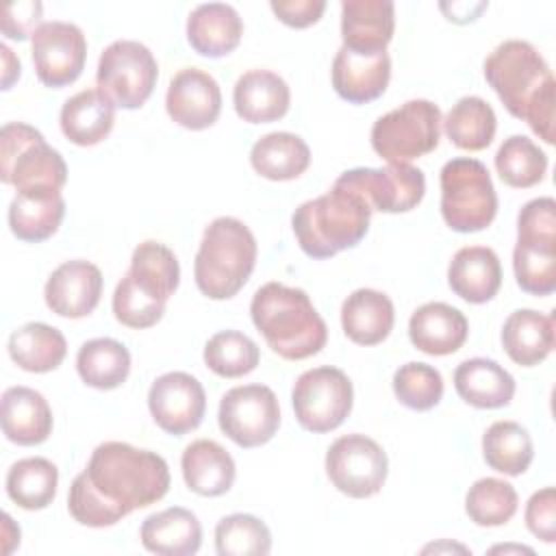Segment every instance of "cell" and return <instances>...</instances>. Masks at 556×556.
<instances>
[{
    "label": "cell",
    "mask_w": 556,
    "mask_h": 556,
    "mask_svg": "<svg viewBox=\"0 0 556 556\" xmlns=\"http://www.w3.org/2000/svg\"><path fill=\"white\" fill-rule=\"evenodd\" d=\"M141 545L159 556H191L202 545V526L198 517L182 508L172 506L146 517L139 530Z\"/></svg>",
    "instance_id": "obj_28"
},
{
    "label": "cell",
    "mask_w": 556,
    "mask_h": 556,
    "mask_svg": "<svg viewBox=\"0 0 556 556\" xmlns=\"http://www.w3.org/2000/svg\"><path fill=\"white\" fill-rule=\"evenodd\" d=\"M491 554H508V552H517V554H534L530 547H523V545H495L489 549Z\"/></svg>",
    "instance_id": "obj_52"
},
{
    "label": "cell",
    "mask_w": 556,
    "mask_h": 556,
    "mask_svg": "<svg viewBox=\"0 0 556 556\" xmlns=\"http://www.w3.org/2000/svg\"><path fill=\"white\" fill-rule=\"evenodd\" d=\"M371 213L358 193L332 185L328 193L302 202L291 226L306 256L330 258L365 239Z\"/></svg>",
    "instance_id": "obj_4"
},
{
    "label": "cell",
    "mask_w": 556,
    "mask_h": 556,
    "mask_svg": "<svg viewBox=\"0 0 556 556\" xmlns=\"http://www.w3.org/2000/svg\"><path fill=\"white\" fill-rule=\"evenodd\" d=\"M526 526L543 543L556 541V491L545 486L530 495L526 504Z\"/></svg>",
    "instance_id": "obj_47"
},
{
    "label": "cell",
    "mask_w": 556,
    "mask_h": 556,
    "mask_svg": "<svg viewBox=\"0 0 556 556\" xmlns=\"http://www.w3.org/2000/svg\"><path fill=\"white\" fill-rule=\"evenodd\" d=\"M243 37V22L232 4L206 2L198 4L187 17L189 46L208 59L230 54Z\"/></svg>",
    "instance_id": "obj_24"
},
{
    "label": "cell",
    "mask_w": 556,
    "mask_h": 556,
    "mask_svg": "<svg viewBox=\"0 0 556 556\" xmlns=\"http://www.w3.org/2000/svg\"><path fill=\"white\" fill-rule=\"evenodd\" d=\"M159 65L148 46L135 39H117L104 48L98 61V89L122 109H139L152 96Z\"/></svg>",
    "instance_id": "obj_9"
},
{
    "label": "cell",
    "mask_w": 556,
    "mask_h": 556,
    "mask_svg": "<svg viewBox=\"0 0 556 556\" xmlns=\"http://www.w3.org/2000/svg\"><path fill=\"white\" fill-rule=\"evenodd\" d=\"M215 552L219 556H267L271 552V532L254 515H226L215 526Z\"/></svg>",
    "instance_id": "obj_42"
},
{
    "label": "cell",
    "mask_w": 556,
    "mask_h": 556,
    "mask_svg": "<svg viewBox=\"0 0 556 556\" xmlns=\"http://www.w3.org/2000/svg\"><path fill=\"white\" fill-rule=\"evenodd\" d=\"M513 269L521 291L530 295H552L556 291V241L517 239Z\"/></svg>",
    "instance_id": "obj_39"
},
{
    "label": "cell",
    "mask_w": 556,
    "mask_h": 556,
    "mask_svg": "<svg viewBox=\"0 0 556 556\" xmlns=\"http://www.w3.org/2000/svg\"><path fill=\"white\" fill-rule=\"evenodd\" d=\"M443 130L447 139L469 152H478L491 146L495 130H497V117L493 106L482 100L480 96H465L460 98L445 119H441Z\"/></svg>",
    "instance_id": "obj_36"
},
{
    "label": "cell",
    "mask_w": 556,
    "mask_h": 556,
    "mask_svg": "<svg viewBox=\"0 0 556 556\" xmlns=\"http://www.w3.org/2000/svg\"><path fill=\"white\" fill-rule=\"evenodd\" d=\"M41 11L43 4L37 0H22V2H11L2 9L0 15V28L9 39L24 41L26 37H33V33L41 26Z\"/></svg>",
    "instance_id": "obj_48"
},
{
    "label": "cell",
    "mask_w": 556,
    "mask_h": 556,
    "mask_svg": "<svg viewBox=\"0 0 556 556\" xmlns=\"http://www.w3.org/2000/svg\"><path fill=\"white\" fill-rule=\"evenodd\" d=\"M165 109L178 126L204 130L213 126L222 113V89L208 72L185 67L169 80Z\"/></svg>",
    "instance_id": "obj_16"
},
{
    "label": "cell",
    "mask_w": 556,
    "mask_h": 556,
    "mask_svg": "<svg viewBox=\"0 0 556 556\" xmlns=\"http://www.w3.org/2000/svg\"><path fill=\"white\" fill-rule=\"evenodd\" d=\"M180 469L187 489L202 497L228 493L237 476L232 456L213 439L189 443L180 456Z\"/></svg>",
    "instance_id": "obj_26"
},
{
    "label": "cell",
    "mask_w": 556,
    "mask_h": 556,
    "mask_svg": "<svg viewBox=\"0 0 556 556\" xmlns=\"http://www.w3.org/2000/svg\"><path fill=\"white\" fill-rule=\"evenodd\" d=\"M393 393L410 410H430L443 397V378L428 363H406L393 374Z\"/></svg>",
    "instance_id": "obj_44"
},
{
    "label": "cell",
    "mask_w": 556,
    "mask_h": 556,
    "mask_svg": "<svg viewBox=\"0 0 556 556\" xmlns=\"http://www.w3.org/2000/svg\"><path fill=\"white\" fill-rule=\"evenodd\" d=\"M0 424L11 443L39 445L52 432V410L39 391L17 384L2 393Z\"/></svg>",
    "instance_id": "obj_22"
},
{
    "label": "cell",
    "mask_w": 556,
    "mask_h": 556,
    "mask_svg": "<svg viewBox=\"0 0 556 556\" xmlns=\"http://www.w3.org/2000/svg\"><path fill=\"white\" fill-rule=\"evenodd\" d=\"M148 408L161 430L182 437L202 424L206 393L195 376L187 371H167L150 384Z\"/></svg>",
    "instance_id": "obj_15"
},
{
    "label": "cell",
    "mask_w": 556,
    "mask_h": 556,
    "mask_svg": "<svg viewBox=\"0 0 556 556\" xmlns=\"http://www.w3.org/2000/svg\"><path fill=\"white\" fill-rule=\"evenodd\" d=\"M124 278L148 300L167 304L178 289L180 265L167 245L159 241H143L132 250L130 269Z\"/></svg>",
    "instance_id": "obj_29"
},
{
    "label": "cell",
    "mask_w": 556,
    "mask_h": 556,
    "mask_svg": "<svg viewBox=\"0 0 556 556\" xmlns=\"http://www.w3.org/2000/svg\"><path fill=\"white\" fill-rule=\"evenodd\" d=\"M395 321V308L387 293L376 289L352 291L341 306V326L345 337L356 345L382 343Z\"/></svg>",
    "instance_id": "obj_27"
},
{
    "label": "cell",
    "mask_w": 556,
    "mask_h": 556,
    "mask_svg": "<svg viewBox=\"0 0 556 556\" xmlns=\"http://www.w3.org/2000/svg\"><path fill=\"white\" fill-rule=\"evenodd\" d=\"M76 371L87 387L100 391L117 389L130 374V352L109 337L85 341L76 354Z\"/></svg>",
    "instance_id": "obj_35"
},
{
    "label": "cell",
    "mask_w": 556,
    "mask_h": 556,
    "mask_svg": "<svg viewBox=\"0 0 556 556\" xmlns=\"http://www.w3.org/2000/svg\"><path fill=\"white\" fill-rule=\"evenodd\" d=\"M298 424L315 434L339 428L352 410L354 389L345 371L321 365L304 371L291 391Z\"/></svg>",
    "instance_id": "obj_10"
},
{
    "label": "cell",
    "mask_w": 556,
    "mask_h": 556,
    "mask_svg": "<svg viewBox=\"0 0 556 556\" xmlns=\"http://www.w3.org/2000/svg\"><path fill=\"white\" fill-rule=\"evenodd\" d=\"M517 239L556 241V202L554 198H534L517 215Z\"/></svg>",
    "instance_id": "obj_46"
},
{
    "label": "cell",
    "mask_w": 556,
    "mask_h": 556,
    "mask_svg": "<svg viewBox=\"0 0 556 556\" xmlns=\"http://www.w3.org/2000/svg\"><path fill=\"white\" fill-rule=\"evenodd\" d=\"M59 122L72 143L96 146L113 130L115 104L100 89H83L65 100Z\"/></svg>",
    "instance_id": "obj_31"
},
{
    "label": "cell",
    "mask_w": 556,
    "mask_h": 556,
    "mask_svg": "<svg viewBox=\"0 0 556 556\" xmlns=\"http://www.w3.org/2000/svg\"><path fill=\"white\" fill-rule=\"evenodd\" d=\"M450 289L469 304H484L502 287V265L497 254L486 245L460 248L447 267Z\"/></svg>",
    "instance_id": "obj_23"
},
{
    "label": "cell",
    "mask_w": 556,
    "mask_h": 556,
    "mask_svg": "<svg viewBox=\"0 0 556 556\" xmlns=\"http://www.w3.org/2000/svg\"><path fill=\"white\" fill-rule=\"evenodd\" d=\"M232 104L243 122L269 124L287 115L291 91L276 72L250 70L237 78L232 89Z\"/></svg>",
    "instance_id": "obj_21"
},
{
    "label": "cell",
    "mask_w": 556,
    "mask_h": 556,
    "mask_svg": "<svg viewBox=\"0 0 556 556\" xmlns=\"http://www.w3.org/2000/svg\"><path fill=\"white\" fill-rule=\"evenodd\" d=\"M502 345L508 358L521 367H534L554 350V315L534 308L510 313L502 326Z\"/></svg>",
    "instance_id": "obj_30"
},
{
    "label": "cell",
    "mask_w": 556,
    "mask_h": 556,
    "mask_svg": "<svg viewBox=\"0 0 556 556\" xmlns=\"http://www.w3.org/2000/svg\"><path fill=\"white\" fill-rule=\"evenodd\" d=\"M169 491L163 456L122 441L100 443L67 493L70 515L87 528H109Z\"/></svg>",
    "instance_id": "obj_1"
},
{
    "label": "cell",
    "mask_w": 556,
    "mask_h": 556,
    "mask_svg": "<svg viewBox=\"0 0 556 556\" xmlns=\"http://www.w3.org/2000/svg\"><path fill=\"white\" fill-rule=\"evenodd\" d=\"M59 484V469L41 456L22 458L7 471V495L24 510H43L52 504Z\"/></svg>",
    "instance_id": "obj_37"
},
{
    "label": "cell",
    "mask_w": 556,
    "mask_h": 556,
    "mask_svg": "<svg viewBox=\"0 0 556 556\" xmlns=\"http://www.w3.org/2000/svg\"><path fill=\"white\" fill-rule=\"evenodd\" d=\"M269 7L282 24L291 28H306L319 22L326 11V0H271Z\"/></svg>",
    "instance_id": "obj_49"
},
{
    "label": "cell",
    "mask_w": 556,
    "mask_h": 556,
    "mask_svg": "<svg viewBox=\"0 0 556 556\" xmlns=\"http://www.w3.org/2000/svg\"><path fill=\"white\" fill-rule=\"evenodd\" d=\"M467 317L445 302H428L408 319L410 343L430 356H447L458 352L467 341Z\"/></svg>",
    "instance_id": "obj_20"
},
{
    "label": "cell",
    "mask_w": 556,
    "mask_h": 556,
    "mask_svg": "<svg viewBox=\"0 0 556 556\" xmlns=\"http://www.w3.org/2000/svg\"><path fill=\"white\" fill-rule=\"evenodd\" d=\"M395 30V4L391 0H343V48L358 54L387 52Z\"/></svg>",
    "instance_id": "obj_18"
},
{
    "label": "cell",
    "mask_w": 556,
    "mask_h": 556,
    "mask_svg": "<svg viewBox=\"0 0 556 556\" xmlns=\"http://www.w3.org/2000/svg\"><path fill=\"white\" fill-rule=\"evenodd\" d=\"M517 491L510 482L500 478L476 480L465 495L467 517L482 528H497L508 523L517 513Z\"/></svg>",
    "instance_id": "obj_41"
},
{
    "label": "cell",
    "mask_w": 556,
    "mask_h": 556,
    "mask_svg": "<svg viewBox=\"0 0 556 556\" xmlns=\"http://www.w3.org/2000/svg\"><path fill=\"white\" fill-rule=\"evenodd\" d=\"M337 187L358 193L371 211L408 213L426 195V176L410 163H389L387 167H354L343 172Z\"/></svg>",
    "instance_id": "obj_12"
},
{
    "label": "cell",
    "mask_w": 556,
    "mask_h": 556,
    "mask_svg": "<svg viewBox=\"0 0 556 556\" xmlns=\"http://www.w3.org/2000/svg\"><path fill=\"white\" fill-rule=\"evenodd\" d=\"M37 78L52 89L72 85L85 67L87 39L72 22H41L30 37Z\"/></svg>",
    "instance_id": "obj_14"
},
{
    "label": "cell",
    "mask_w": 556,
    "mask_h": 556,
    "mask_svg": "<svg viewBox=\"0 0 556 556\" xmlns=\"http://www.w3.org/2000/svg\"><path fill=\"white\" fill-rule=\"evenodd\" d=\"M495 169L508 187L530 189L545 178L547 154L526 135H510L495 154Z\"/></svg>",
    "instance_id": "obj_40"
},
{
    "label": "cell",
    "mask_w": 556,
    "mask_h": 556,
    "mask_svg": "<svg viewBox=\"0 0 556 556\" xmlns=\"http://www.w3.org/2000/svg\"><path fill=\"white\" fill-rule=\"evenodd\" d=\"M2 528H4V554H11L15 545H20V528H13V519L4 513L2 515Z\"/></svg>",
    "instance_id": "obj_51"
},
{
    "label": "cell",
    "mask_w": 556,
    "mask_h": 556,
    "mask_svg": "<svg viewBox=\"0 0 556 556\" xmlns=\"http://www.w3.org/2000/svg\"><path fill=\"white\" fill-rule=\"evenodd\" d=\"M217 421L222 432L239 447L265 445L280 426L278 397L265 384L232 387L219 400Z\"/></svg>",
    "instance_id": "obj_13"
},
{
    "label": "cell",
    "mask_w": 556,
    "mask_h": 556,
    "mask_svg": "<svg viewBox=\"0 0 556 556\" xmlns=\"http://www.w3.org/2000/svg\"><path fill=\"white\" fill-rule=\"evenodd\" d=\"M252 169L267 180H293L311 165V150L306 141L293 132H267L254 141L250 150Z\"/></svg>",
    "instance_id": "obj_33"
},
{
    "label": "cell",
    "mask_w": 556,
    "mask_h": 556,
    "mask_svg": "<svg viewBox=\"0 0 556 556\" xmlns=\"http://www.w3.org/2000/svg\"><path fill=\"white\" fill-rule=\"evenodd\" d=\"M482 456L491 469L504 476H521L534 458V445L521 424L495 421L482 434Z\"/></svg>",
    "instance_id": "obj_38"
},
{
    "label": "cell",
    "mask_w": 556,
    "mask_h": 556,
    "mask_svg": "<svg viewBox=\"0 0 556 556\" xmlns=\"http://www.w3.org/2000/svg\"><path fill=\"white\" fill-rule=\"evenodd\" d=\"M261 361L258 345L239 330L215 332L204 345L206 367L222 378H241L256 369Z\"/></svg>",
    "instance_id": "obj_43"
},
{
    "label": "cell",
    "mask_w": 556,
    "mask_h": 556,
    "mask_svg": "<svg viewBox=\"0 0 556 556\" xmlns=\"http://www.w3.org/2000/svg\"><path fill=\"white\" fill-rule=\"evenodd\" d=\"M371 148L387 163H410L439 146L441 109L424 98L380 115L371 126Z\"/></svg>",
    "instance_id": "obj_8"
},
{
    "label": "cell",
    "mask_w": 556,
    "mask_h": 556,
    "mask_svg": "<svg viewBox=\"0 0 556 556\" xmlns=\"http://www.w3.org/2000/svg\"><path fill=\"white\" fill-rule=\"evenodd\" d=\"M65 215V200L59 189L37 187L17 191L9 204L11 232L28 243L50 239Z\"/></svg>",
    "instance_id": "obj_25"
},
{
    "label": "cell",
    "mask_w": 556,
    "mask_h": 556,
    "mask_svg": "<svg viewBox=\"0 0 556 556\" xmlns=\"http://www.w3.org/2000/svg\"><path fill=\"white\" fill-rule=\"evenodd\" d=\"M165 313V304L152 302L141 295L132 285L122 278L113 291V315L122 326L143 330L156 326Z\"/></svg>",
    "instance_id": "obj_45"
},
{
    "label": "cell",
    "mask_w": 556,
    "mask_h": 556,
    "mask_svg": "<svg viewBox=\"0 0 556 556\" xmlns=\"http://www.w3.org/2000/svg\"><path fill=\"white\" fill-rule=\"evenodd\" d=\"M326 473L343 495L354 500L371 497L384 486L389 473L387 452L365 434H343L326 452Z\"/></svg>",
    "instance_id": "obj_11"
},
{
    "label": "cell",
    "mask_w": 556,
    "mask_h": 556,
    "mask_svg": "<svg viewBox=\"0 0 556 556\" xmlns=\"http://www.w3.org/2000/svg\"><path fill=\"white\" fill-rule=\"evenodd\" d=\"M0 54H2V89H11V85L20 78V59L13 54V50L7 43H0Z\"/></svg>",
    "instance_id": "obj_50"
},
{
    "label": "cell",
    "mask_w": 556,
    "mask_h": 556,
    "mask_svg": "<svg viewBox=\"0 0 556 556\" xmlns=\"http://www.w3.org/2000/svg\"><path fill=\"white\" fill-rule=\"evenodd\" d=\"M256 239L237 217H215L202 235L193 278L202 295L228 300L250 280L256 265Z\"/></svg>",
    "instance_id": "obj_5"
},
{
    "label": "cell",
    "mask_w": 556,
    "mask_h": 556,
    "mask_svg": "<svg viewBox=\"0 0 556 556\" xmlns=\"http://www.w3.org/2000/svg\"><path fill=\"white\" fill-rule=\"evenodd\" d=\"M454 389L473 408H502L515 395V378L491 358H467L454 371Z\"/></svg>",
    "instance_id": "obj_32"
},
{
    "label": "cell",
    "mask_w": 556,
    "mask_h": 556,
    "mask_svg": "<svg viewBox=\"0 0 556 556\" xmlns=\"http://www.w3.org/2000/svg\"><path fill=\"white\" fill-rule=\"evenodd\" d=\"M484 78L506 106L545 143H554L556 83L541 52L523 39L502 41L484 59Z\"/></svg>",
    "instance_id": "obj_2"
},
{
    "label": "cell",
    "mask_w": 556,
    "mask_h": 556,
    "mask_svg": "<svg viewBox=\"0 0 556 556\" xmlns=\"http://www.w3.org/2000/svg\"><path fill=\"white\" fill-rule=\"evenodd\" d=\"M250 315L271 352L287 361L311 358L328 341L326 321L302 289L267 282L256 289Z\"/></svg>",
    "instance_id": "obj_3"
},
{
    "label": "cell",
    "mask_w": 556,
    "mask_h": 556,
    "mask_svg": "<svg viewBox=\"0 0 556 556\" xmlns=\"http://www.w3.org/2000/svg\"><path fill=\"white\" fill-rule=\"evenodd\" d=\"M389 78V52L358 54L341 46L332 59V87L345 102L367 104L378 100L387 91Z\"/></svg>",
    "instance_id": "obj_19"
},
{
    "label": "cell",
    "mask_w": 556,
    "mask_h": 556,
    "mask_svg": "<svg viewBox=\"0 0 556 556\" xmlns=\"http://www.w3.org/2000/svg\"><path fill=\"white\" fill-rule=\"evenodd\" d=\"M102 295V271L98 265L74 258L61 263L43 287L46 304L52 313L67 319H80L93 313Z\"/></svg>",
    "instance_id": "obj_17"
},
{
    "label": "cell",
    "mask_w": 556,
    "mask_h": 556,
    "mask_svg": "<svg viewBox=\"0 0 556 556\" xmlns=\"http://www.w3.org/2000/svg\"><path fill=\"white\" fill-rule=\"evenodd\" d=\"M441 215L456 232L484 230L497 213V193L486 165L458 156L441 167Z\"/></svg>",
    "instance_id": "obj_6"
},
{
    "label": "cell",
    "mask_w": 556,
    "mask_h": 556,
    "mask_svg": "<svg viewBox=\"0 0 556 556\" xmlns=\"http://www.w3.org/2000/svg\"><path fill=\"white\" fill-rule=\"evenodd\" d=\"M7 348L11 361L30 374H46L56 369L67 354L63 332L41 321H30L13 330Z\"/></svg>",
    "instance_id": "obj_34"
},
{
    "label": "cell",
    "mask_w": 556,
    "mask_h": 556,
    "mask_svg": "<svg viewBox=\"0 0 556 556\" xmlns=\"http://www.w3.org/2000/svg\"><path fill=\"white\" fill-rule=\"evenodd\" d=\"M0 180L17 191L37 187L61 191L67 182V165L37 128L9 122L0 130Z\"/></svg>",
    "instance_id": "obj_7"
}]
</instances>
